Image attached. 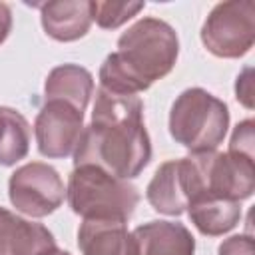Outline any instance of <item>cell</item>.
I'll return each instance as SVG.
<instances>
[{
	"mask_svg": "<svg viewBox=\"0 0 255 255\" xmlns=\"http://www.w3.org/2000/svg\"><path fill=\"white\" fill-rule=\"evenodd\" d=\"M151 159V141L143 126V104L98 88L90 126L74 153V167L94 165L118 179L137 177Z\"/></svg>",
	"mask_w": 255,
	"mask_h": 255,
	"instance_id": "1",
	"label": "cell"
},
{
	"mask_svg": "<svg viewBox=\"0 0 255 255\" xmlns=\"http://www.w3.org/2000/svg\"><path fill=\"white\" fill-rule=\"evenodd\" d=\"M179 40L175 30L159 18H141L118 40V50L100 68V88L137 96L175 66Z\"/></svg>",
	"mask_w": 255,
	"mask_h": 255,
	"instance_id": "2",
	"label": "cell"
},
{
	"mask_svg": "<svg viewBox=\"0 0 255 255\" xmlns=\"http://www.w3.org/2000/svg\"><path fill=\"white\" fill-rule=\"evenodd\" d=\"M66 195L76 215L98 221L126 223L139 203V191L135 185L94 165L74 167L68 179Z\"/></svg>",
	"mask_w": 255,
	"mask_h": 255,
	"instance_id": "3",
	"label": "cell"
},
{
	"mask_svg": "<svg viewBox=\"0 0 255 255\" xmlns=\"http://www.w3.org/2000/svg\"><path fill=\"white\" fill-rule=\"evenodd\" d=\"M229 128V110L225 102L203 88L183 90L169 112L171 137L191 153L215 151L225 139Z\"/></svg>",
	"mask_w": 255,
	"mask_h": 255,
	"instance_id": "4",
	"label": "cell"
},
{
	"mask_svg": "<svg viewBox=\"0 0 255 255\" xmlns=\"http://www.w3.org/2000/svg\"><path fill=\"white\" fill-rule=\"evenodd\" d=\"M191 177V199L221 197L241 201L255 191V163L237 153L201 151L185 157Z\"/></svg>",
	"mask_w": 255,
	"mask_h": 255,
	"instance_id": "5",
	"label": "cell"
},
{
	"mask_svg": "<svg viewBox=\"0 0 255 255\" xmlns=\"http://www.w3.org/2000/svg\"><path fill=\"white\" fill-rule=\"evenodd\" d=\"M201 42L217 58H241L255 42V4L231 0L217 4L201 26Z\"/></svg>",
	"mask_w": 255,
	"mask_h": 255,
	"instance_id": "6",
	"label": "cell"
},
{
	"mask_svg": "<svg viewBox=\"0 0 255 255\" xmlns=\"http://www.w3.org/2000/svg\"><path fill=\"white\" fill-rule=\"evenodd\" d=\"M66 195L60 173L42 161L18 167L8 181V197L16 211L30 217H46L54 213Z\"/></svg>",
	"mask_w": 255,
	"mask_h": 255,
	"instance_id": "7",
	"label": "cell"
},
{
	"mask_svg": "<svg viewBox=\"0 0 255 255\" xmlns=\"http://www.w3.org/2000/svg\"><path fill=\"white\" fill-rule=\"evenodd\" d=\"M84 131V112L72 104L50 100L36 116L34 133L38 151L44 157L60 159L76 151Z\"/></svg>",
	"mask_w": 255,
	"mask_h": 255,
	"instance_id": "8",
	"label": "cell"
},
{
	"mask_svg": "<svg viewBox=\"0 0 255 255\" xmlns=\"http://www.w3.org/2000/svg\"><path fill=\"white\" fill-rule=\"evenodd\" d=\"M133 255H193L195 239L177 221H147L131 231Z\"/></svg>",
	"mask_w": 255,
	"mask_h": 255,
	"instance_id": "9",
	"label": "cell"
},
{
	"mask_svg": "<svg viewBox=\"0 0 255 255\" xmlns=\"http://www.w3.org/2000/svg\"><path fill=\"white\" fill-rule=\"evenodd\" d=\"M56 249L54 235L42 223L0 207V255H50Z\"/></svg>",
	"mask_w": 255,
	"mask_h": 255,
	"instance_id": "10",
	"label": "cell"
},
{
	"mask_svg": "<svg viewBox=\"0 0 255 255\" xmlns=\"http://www.w3.org/2000/svg\"><path fill=\"white\" fill-rule=\"evenodd\" d=\"M145 197L149 205L165 215H181L189 203V191L185 181V167L181 159H169L157 167L147 183Z\"/></svg>",
	"mask_w": 255,
	"mask_h": 255,
	"instance_id": "11",
	"label": "cell"
},
{
	"mask_svg": "<svg viewBox=\"0 0 255 255\" xmlns=\"http://www.w3.org/2000/svg\"><path fill=\"white\" fill-rule=\"evenodd\" d=\"M44 32L58 42H74L90 30L92 2L90 0H56L40 6Z\"/></svg>",
	"mask_w": 255,
	"mask_h": 255,
	"instance_id": "12",
	"label": "cell"
},
{
	"mask_svg": "<svg viewBox=\"0 0 255 255\" xmlns=\"http://www.w3.org/2000/svg\"><path fill=\"white\" fill-rule=\"evenodd\" d=\"M82 255H133L131 233L124 221L84 219L78 229Z\"/></svg>",
	"mask_w": 255,
	"mask_h": 255,
	"instance_id": "13",
	"label": "cell"
},
{
	"mask_svg": "<svg viewBox=\"0 0 255 255\" xmlns=\"http://www.w3.org/2000/svg\"><path fill=\"white\" fill-rule=\"evenodd\" d=\"M94 92V78L92 74L76 64H62L56 66L44 84V96L46 102L60 100L66 104H72L80 112L86 110L90 96Z\"/></svg>",
	"mask_w": 255,
	"mask_h": 255,
	"instance_id": "14",
	"label": "cell"
},
{
	"mask_svg": "<svg viewBox=\"0 0 255 255\" xmlns=\"http://www.w3.org/2000/svg\"><path fill=\"white\" fill-rule=\"evenodd\" d=\"M191 223L199 233L217 237L231 231L241 219L239 201L221 199V197H197L187 205Z\"/></svg>",
	"mask_w": 255,
	"mask_h": 255,
	"instance_id": "15",
	"label": "cell"
},
{
	"mask_svg": "<svg viewBox=\"0 0 255 255\" xmlns=\"http://www.w3.org/2000/svg\"><path fill=\"white\" fill-rule=\"evenodd\" d=\"M30 149L28 120L6 106H0V165H14Z\"/></svg>",
	"mask_w": 255,
	"mask_h": 255,
	"instance_id": "16",
	"label": "cell"
},
{
	"mask_svg": "<svg viewBox=\"0 0 255 255\" xmlns=\"http://www.w3.org/2000/svg\"><path fill=\"white\" fill-rule=\"evenodd\" d=\"M92 2V20L104 30H116L128 20H131L139 10H143L145 2H112V0H90Z\"/></svg>",
	"mask_w": 255,
	"mask_h": 255,
	"instance_id": "17",
	"label": "cell"
},
{
	"mask_svg": "<svg viewBox=\"0 0 255 255\" xmlns=\"http://www.w3.org/2000/svg\"><path fill=\"white\" fill-rule=\"evenodd\" d=\"M253 120H245L237 124L233 129L231 141H229V153H237L243 157L253 159V149H255V135H253Z\"/></svg>",
	"mask_w": 255,
	"mask_h": 255,
	"instance_id": "18",
	"label": "cell"
},
{
	"mask_svg": "<svg viewBox=\"0 0 255 255\" xmlns=\"http://www.w3.org/2000/svg\"><path fill=\"white\" fill-rule=\"evenodd\" d=\"M219 255H255V243L249 235H233L219 245Z\"/></svg>",
	"mask_w": 255,
	"mask_h": 255,
	"instance_id": "19",
	"label": "cell"
},
{
	"mask_svg": "<svg viewBox=\"0 0 255 255\" xmlns=\"http://www.w3.org/2000/svg\"><path fill=\"white\" fill-rule=\"evenodd\" d=\"M253 70L251 68H245L239 76H237V82H235V94H237V100L247 108V110H253Z\"/></svg>",
	"mask_w": 255,
	"mask_h": 255,
	"instance_id": "20",
	"label": "cell"
},
{
	"mask_svg": "<svg viewBox=\"0 0 255 255\" xmlns=\"http://www.w3.org/2000/svg\"><path fill=\"white\" fill-rule=\"evenodd\" d=\"M10 28H12V12H10V6L4 4V2H0V44L8 38Z\"/></svg>",
	"mask_w": 255,
	"mask_h": 255,
	"instance_id": "21",
	"label": "cell"
},
{
	"mask_svg": "<svg viewBox=\"0 0 255 255\" xmlns=\"http://www.w3.org/2000/svg\"><path fill=\"white\" fill-rule=\"evenodd\" d=\"M50 255H70L68 251H62V249H56L54 253H50Z\"/></svg>",
	"mask_w": 255,
	"mask_h": 255,
	"instance_id": "22",
	"label": "cell"
}]
</instances>
